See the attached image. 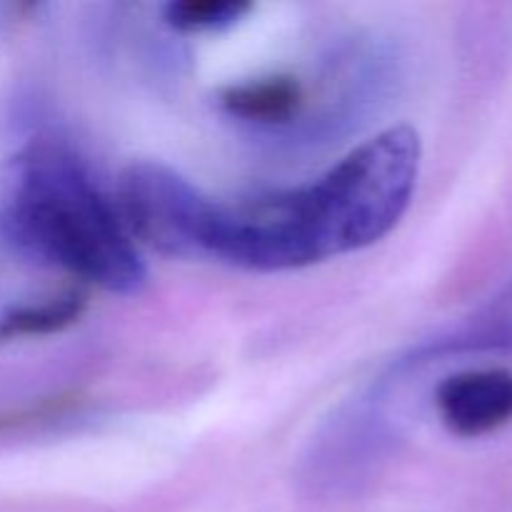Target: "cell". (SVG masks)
Returning a JSON list of instances; mask_svg holds the SVG:
<instances>
[{"label":"cell","mask_w":512,"mask_h":512,"mask_svg":"<svg viewBox=\"0 0 512 512\" xmlns=\"http://www.w3.org/2000/svg\"><path fill=\"white\" fill-rule=\"evenodd\" d=\"M0 240L28 263L108 293L138 295L148 285L118 205L58 138L30 140L0 168Z\"/></svg>","instance_id":"7a4b0ae2"},{"label":"cell","mask_w":512,"mask_h":512,"mask_svg":"<svg viewBox=\"0 0 512 512\" xmlns=\"http://www.w3.org/2000/svg\"><path fill=\"white\" fill-rule=\"evenodd\" d=\"M253 5L243 0H183L165 8V20L180 33H208L223 30L243 20Z\"/></svg>","instance_id":"8992f818"},{"label":"cell","mask_w":512,"mask_h":512,"mask_svg":"<svg viewBox=\"0 0 512 512\" xmlns=\"http://www.w3.org/2000/svg\"><path fill=\"white\" fill-rule=\"evenodd\" d=\"M420 158L418 130L395 125L300 188L235 205L205 195L190 230V260L280 273L370 248L410 208Z\"/></svg>","instance_id":"6da1fadb"},{"label":"cell","mask_w":512,"mask_h":512,"mask_svg":"<svg viewBox=\"0 0 512 512\" xmlns=\"http://www.w3.org/2000/svg\"><path fill=\"white\" fill-rule=\"evenodd\" d=\"M85 310H88V293L83 288L68 290L43 303L13 305L0 315V343L63 333L83 318Z\"/></svg>","instance_id":"5b68a950"},{"label":"cell","mask_w":512,"mask_h":512,"mask_svg":"<svg viewBox=\"0 0 512 512\" xmlns=\"http://www.w3.org/2000/svg\"><path fill=\"white\" fill-rule=\"evenodd\" d=\"M485 345H493V348L510 350L512 353V285L503 293V298L498 300L493 310H490L488 325H485V333L480 335Z\"/></svg>","instance_id":"52a82bcc"},{"label":"cell","mask_w":512,"mask_h":512,"mask_svg":"<svg viewBox=\"0 0 512 512\" xmlns=\"http://www.w3.org/2000/svg\"><path fill=\"white\" fill-rule=\"evenodd\" d=\"M303 100V85L293 75H270L228 85L220 93V108L248 123L278 125L293 120L303 108Z\"/></svg>","instance_id":"277c9868"},{"label":"cell","mask_w":512,"mask_h":512,"mask_svg":"<svg viewBox=\"0 0 512 512\" xmlns=\"http://www.w3.org/2000/svg\"><path fill=\"white\" fill-rule=\"evenodd\" d=\"M435 408L458 438H483L512 423V370L473 368L438 385Z\"/></svg>","instance_id":"3957f363"}]
</instances>
